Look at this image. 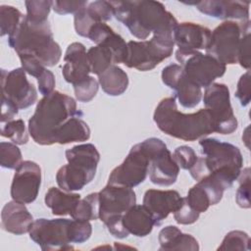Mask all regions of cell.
Listing matches in <instances>:
<instances>
[{"label":"cell","instance_id":"26","mask_svg":"<svg viewBox=\"0 0 251 251\" xmlns=\"http://www.w3.org/2000/svg\"><path fill=\"white\" fill-rule=\"evenodd\" d=\"M78 193L68 192L57 187H51L45 194V204L51 209L55 216L71 215L78 201L80 200Z\"/></svg>","mask_w":251,"mask_h":251},{"label":"cell","instance_id":"44","mask_svg":"<svg viewBox=\"0 0 251 251\" xmlns=\"http://www.w3.org/2000/svg\"><path fill=\"white\" fill-rule=\"evenodd\" d=\"M237 63L247 71L250 68V31L244 33L241 38Z\"/></svg>","mask_w":251,"mask_h":251},{"label":"cell","instance_id":"15","mask_svg":"<svg viewBox=\"0 0 251 251\" xmlns=\"http://www.w3.org/2000/svg\"><path fill=\"white\" fill-rule=\"evenodd\" d=\"M99 219L107 222L123 217L136 202L135 192L126 186L108 183L99 192Z\"/></svg>","mask_w":251,"mask_h":251},{"label":"cell","instance_id":"6","mask_svg":"<svg viewBox=\"0 0 251 251\" xmlns=\"http://www.w3.org/2000/svg\"><path fill=\"white\" fill-rule=\"evenodd\" d=\"M65 155L68 164L58 170L57 184L68 192L80 190L94 178L100 154L93 144L85 143L68 149Z\"/></svg>","mask_w":251,"mask_h":251},{"label":"cell","instance_id":"3","mask_svg":"<svg viewBox=\"0 0 251 251\" xmlns=\"http://www.w3.org/2000/svg\"><path fill=\"white\" fill-rule=\"evenodd\" d=\"M78 114L81 112L77 111L73 97L54 90L38 101L34 114L28 120V132L35 143L52 145L61 126Z\"/></svg>","mask_w":251,"mask_h":251},{"label":"cell","instance_id":"2","mask_svg":"<svg viewBox=\"0 0 251 251\" xmlns=\"http://www.w3.org/2000/svg\"><path fill=\"white\" fill-rule=\"evenodd\" d=\"M153 120L164 133L184 141H195L215 132V123L208 110L183 114L176 108V97L160 101L155 109Z\"/></svg>","mask_w":251,"mask_h":251},{"label":"cell","instance_id":"29","mask_svg":"<svg viewBox=\"0 0 251 251\" xmlns=\"http://www.w3.org/2000/svg\"><path fill=\"white\" fill-rule=\"evenodd\" d=\"M72 219L94 221L99 219V194L93 192L80 199L70 215Z\"/></svg>","mask_w":251,"mask_h":251},{"label":"cell","instance_id":"22","mask_svg":"<svg viewBox=\"0 0 251 251\" xmlns=\"http://www.w3.org/2000/svg\"><path fill=\"white\" fill-rule=\"evenodd\" d=\"M33 218L25 204L10 201L6 203L1 212V227L10 233L21 235L29 232Z\"/></svg>","mask_w":251,"mask_h":251},{"label":"cell","instance_id":"5","mask_svg":"<svg viewBox=\"0 0 251 251\" xmlns=\"http://www.w3.org/2000/svg\"><path fill=\"white\" fill-rule=\"evenodd\" d=\"M207 176L219 180L226 189L238 178L243 166L239 148L217 138H201L199 141Z\"/></svg>","mask_w":251,"mask_h":251},{"label":"cell","instance_id":"18","mask_svg":"<svg viewBox=\"0 0 251 251\" xmlns=\"http://www.w3.org/2000/svg\"><path fill=\"white\" fill-rule=\"evenodd\" d=\"M182 197L176 190L148 189L143 196V205L151 213L155 226L161 223L174 213L180 206Z\"/></svg>","mask_w":251,"mask_h":251},{"label":"cell","instance_id":"40","mask_svg":"<svg viewBox=\"0 0 251 251\" xmlns=\"http://www.w3.org/2000/svg\"><path fill=\"white\" fill-rule=\"evenodd\" d=\"M199 213L194 211L184 200L182 197V201L180 206L177 208L176 212H174L175 221L180 225H191L195 223L199 218Z\"/></svg>","mask_w":251,"mask_h":251},{"label":"cell","instance_id":"13","mask_svg":"<svg viewBox=\"0 0 251 251\" xmlns=\"http://www.w3.org/2000/svg\"><path fill=\"white\" fill-rule=\"evenodd\" d=\"M149 171V158L140 143L131 147L124 162L109 176L108 183L129 188L143 182Z\"/></svg>","mask_w":251,"mask_h":251},{"label":"cell","instance_id":"43","mask_svg":"<svg viewBox=\"0 0 251 251\" xmlns=\"http://www.w3.org/2000/svg\"><path fill=\"white\" fill-rule=\"evenodd\" d=\"M235 96L239 100L241 106H247L250 102V72L249 70L243 74L238 82Z\"/></svg>","mask_w":251,"mask_h":251},{"label":"cell","instance_id":"27","mask_svg":"<svg viewBox=\"0 0 251 251\" xmlns=\"http://www.w3.org/2000/svg\"><path fill=\"white\" fill-rule=\"evenodd\" d=\"M98 82L106 94L119 96L126 90L128 86V76L123 69L112 65L98 75Z\"/></svg>","mask_w":251,"mask_h":251},{"label":"cell","instance_id":"31","mask_svg":"<svg viewBox=\"0 0 251 251\" xmlns=\"http://www.w3.org/2000/svg\"><path fill=\"white\" fill-rule=\"evenodd\" d=\"M0 133L3 137L11 139L17 145H24L28 141V133L25 122L21 119L1 124Z\"/></svg>","mask_w":251,"mask_h":251},{"label":"cell","instance_id":"34","mask_svg":"<svg viewBox=\"0 0 251 251\" xmlns=\"http://www.w3.org/2000/svg\"><path fill=\"white\" fill-rule=\"evenodd\" d=\"M22 152L15 143H0V165L6 169H17L22 163Z\"/></svg>","mask_w":251,"mask_h":251},{"label":"cell","instance_id":"24","mask_svg":"<svg viewBox=\"0 0 251 251\" xmlns=\"http://www.w3.org/2000/svg\"><path fill=\"white\" fill-rule=\"evenodd\" d=\"M159 250H199L198 241L190 234L182 233L176 226H167L159 232Z\"/></svg>","mask_w":251,"mask_h":251},{"label":"cell","instance_id":"30","mask_svg":"<svg viewBox=\"0 0 251 251\" xmlns=\"http://www.w3.org/2000/svg\"><path fill=\"white\" fill-rule=\"evenodd\" d=\"M25 18L17 8L9 5L0 6V35H11Z\"/></svg>","mask_w":251,"mask_h":251},{"label":"cell","instance_id":"1","mask_svg":"<svg viewBox=\"0 0 251 251\" xmlns=\"http://www.w3.org/2000/svg\"><path fill=\"white\" fill-rule=\"evenodd\" d=\"M114 17L123 23L129 32L138 39H146L151 32L154 36L174 38L177 21L158 1H111Z\"/></svg>","mask_w":251,"mask_h":251},{"label":"cell","instance_id":"39","mask_svg":"<svg viewBox=\"0 0 251 251\" xmlns=\"http://www.w3.org/2000/svg\"><path fill=\"white\" fill-rule=\"evenodd\" d=\"M173 158L179 168L189 171L196 163L198 156L191 147L181 145L175 149L173 153Z\"/></svg>","mask_w":251,"mask_h":251},{"label":"cell","instance_id":"23","mask_svg":"<svg viewBox=\"0 0 251 251\" xmlns=\"http://www.w3.org/2000/svg\"><path fill=\"white\" fill-rule=\"evenodd\" d=\"M123 224L128 234L137 237L148 235L155 226L154 219L148 209L142 205H133L123 216Z\"/></svg>","mask_w":251,"mask_h":251},{"label":"cell","instance_id":"7","mask_svg":"<svg viewBox=\"0 0 251 251\" xmlns=\"http://www.w3.org/2000/svg\"><path fill=\"white\" fill-rule=\"evenodd\" d=\"M250 31V21H226L218 25L212 32L206 54L211 55L224 65L237 63L241 38Z\"/></svg>","mask_w":251,"mask_h":251},{"label":"cell","instance_id":"19","mask_svg":"<svg viewBox=\"0 0 251 251\" xmlns=\"http://www.w3.org/2000/svg\"><path fill=\"white\" fill-rule=\"evenodd\" d=\"M198 11L209 17L220 20L234 19L240 22L249 21L248 1H227V0H205L192 3Z\"/></svg>","mask_w":251,"mask_h":251},{"label":"cell","instance_id":"20","mask_svg":"<svg viewBox=\"0 0 251 251\" xmlns=\"http://www.w3.org/2000/svg\"><path fill=\"white\" fill-rule=\"evenodd\" d=\"M64 61L63 76L67 82L73 85L86 78L91 73L87 52L80 42H73L68 46Z\"/></svg>","mask_w":251,"mask_h":251},{"label":"cell","instance_id":"35","mask_svg":"<svg viewBox=\"0 0 251 251\" xmlns=\"http://www.w3.org/2000/svg\"><path fill=\"white\" fill-rule=\"evenodd\" d=\"M250 237L241 230H231L224 238L218 250H249Z\"/></svg>","mask_w":251,"mask_h":251},{"label":"cell","instance_id":"37","mask_svg":"<svg viewBox=\"0 0 251 251\" xmlns=\"http://www.w3.org/2000/svg\"><path fill=\"white\" fill-rule=\"evenodd\" d=\"M88 15L96 23H105L114 16V9L111 1H94L86 6Z\"/></svg>","mask_w":251,"mask_h":251},{"label":"cell","instance_id":"11","mask_svg":"<svg viewBox=\"0 0 251 251\" xmlns=\"http://www.w3.org/2000/svg\"><path fill=\"white\" fill-rule=\"evenodd\" d=\"M72 220L37 219L29 230L30 239L43 251L71 250Z\"/></svg>","mask_w":251,"mask_h":251},{"label":"cell","instance_id":"10","mask_svg":"<svg viewBox=\"0 0 251 251\" xmlns=\"http://www.w3.org/2000/svg\"><path fill=\"white\" fill-rule=\"evenodd\" d=\"M176 59L185 75L200 87H208L214 80L225 75L226 66L216 58L200 51H176Z\"/></svg>","mask_w":251,"mask_h":251},{"label":"cell","instance_id":"17","mask_svg":"<svg viewBox=\"0 0 251 251\" xmlns=\"http://www.w3.org/2000/svg\"><path fill=\"white\" fill-rule=\"evenodd\" d=\"M162 81L175 90L179 104L184 108H194L202 98L201 87L192 82L184 74L180 65L171 64L162 71Z\"/></svg>","mask_w":251,"mask_h":251},{"label":"cell","instance_id":"14","mask_svg":"<svg viewBox=\"0 0 251 251\" xmlns=\"http://www.w3.org/2000/svg\"><path fill=\"white\" fill-rule=\"evenodd\" d=\"M1 88L2 100L8 101L19 110L30 107L37 100L36 89L27 80L23 68L10 72L1 70Z\"/></svg>","mask_w":251,"mask_h":251},{"label":"cell","instance_id":"45","mask_svg":"<svg viewBox=\"0 0 251 251\" xmlns=\"http://www.w3.org/2000/svg\"><path fill=\"white\" fill-rule=\"evenodd\" d=\"M37 83H38V90L43 96L53 92L55 87V76L53 73L46 69L42 73V75L37 78Z\"/></svg>","mask_w":251,"mask_h":251},{"label":"cell","instance_id":"42","mask_svg":"<svg viewBox=\"0 0 251 251\" xmlns=\"http://www.w3.org/2000/svg\"><path fill=\"white\" fill-rule=\"evenodd\" d=\"M19 58L21 60L22 68L25 70V72L35 78H38L46 70V67H44L36 58L32 56L21 55Z\"/></svg>","mask_w":251,"mask_h":251},{"label":"cell","instance_id":"28","mask_svg":"<svg viewBox=\"0 0 251 251\" xmlns=\"http://www.w3.org/2000/svg\"><path fill=\"white\" fill-rule=\"evenodd\" d=\"M87 57L91 73L99 75L112 65H115L114 55L111 49L105 44H98L87 51Z\"/></svg>","mask_w":251,"mask_h":251},{"label":"cell","instance_id":"16","mask_svg":"<svg viewBox=\"0 0 251 251\" xmlns=\"http://www.w3.org/2000/svg\"><path fill=\"white\" fill-rule=\"evenodd\" d=\"M41 184V169L32 161H23L16 169L11 184V197L14 201L32 203L39 192Z\"/></svg>","mask_w":251,"mask_h":251},{"label":"cell","instance_id":"38","mask_svg":"<svg viewBox=\"0 0 251 251\" xmlns=\"http://www.w3.org/2000/svg\"><path fill=\"white\" fill-rule=\"evenodd\" d=\"M239 187L235 194V201L237 205L243 209L250 208V169L245 168L241 170L239 176Z\"/></svg>","mask_w":251,"mask_h":251},{"label":"cell","instance_id":"9","mask_svg":"<svg viewBox=\"0 0 251 251\" xmlns=\"http://www.w3.org/2000/svg\"><path fill=\"white\" fill-rule=\"evenodd\" d=\"M149 158V178L152 183L160 186L174 184L179 174V167L173 158L163 140L150 137L140 142Z\"/></svg>","mask_w":251,"mask_h":251},{"label":"cell","instance_id":"36","mask_svg":"<svg viewBox=\"0 0 251 251\" xmlns=\"http://www.w3.org/2000/svg\"><path fill=\"white\" fill-rule=\"evenodd\" d=\"M99 82L93 76L88 75L74 85L75 96L80 102H89L97 94Z\"/></svg>","mask_w":251,"mask_h":251},{"label":"cell","instance_id":"32","mask_svg":"<svg viewBox=\"0 0 251 251\" xmlns=\"http://www.w3.org/2000/svg\"><path fill=\"white\" fill-rule=\"evenodd\" d=\"M184 200L194 211L198 212L199 214L206 212L212 205V201L208 192L199 182H197L188 190Z\"/></svg>","mask_w":251,"mask_h":251},{"label":"cell","instance_id":"12","mask_svg":"<svg viewBox=\"0 0 251 251\" xmlns=\"http://www.w3.org/2000/svg\"><path fill=\"white\" fill-rule=\"evenodd\" d=\"M205 109L215 123V132L230 134L237 128V120L230 105L229 90L224 83L214 82L206 87L203 97Z\"/></svg>","mask_w":251,"mask_h":251},{"label":"cell","instance_id":"4","mask_svg":"<svg viewBox=\"0 0 251 251\" xmlns=\"http://www.w3.org/2000/svg\"><path fill=\"white\" fill-rule=\"evenodd\" d=\"M8 43L19 56H32L44 67H54L62 56V50L53 38L49 23L34 24L25 16L19 27L9 35Z\"/></svg>","mask_w":251,"mask_h":251},{"label":"cell","instance_id":"21","mask_svg":"<svg viewBox=\"0 0 251 251\" xmlns=\"http://www.w3.org/2000/svg\"><path fill=\"white\" fill-rule=\"evenodd\" d=\"M211 37V30L198 24H177L174 30V41L180 51H199L206 49Z\"/></svg>","mask_w":251,"mask_h":251},{"label":"cell","instance_id":"25","mask_svg":"<svg viewBox=\"0 0 251 251\" xmlns=\"http://www.w3.org/2000/svg\"><path fill=\"white\" fill-rule=\"evenodd\" d=\"M82 113L69 119L57 131L55 143L69 144L72 142L86 141L90 137V128L81 119Z\"/></svg>","mask_w":251,"mask_h":251},{"label":"cell","instance_id":"33","mask_svg":"<svg viewBox=\"0 0 251 251\" xmlns=\"http://www.w3.org/2000/svg\"><path fill=\"white\" fill-rule=\"evenodd\" d=\"M26 19L34 24H43L48 22V15L52 8V1H25Z\"/></svg>","mask_w":251,"mask_h":251},{"label":"cell","instance_id":"8","mask_svg":"<svg viewBox=\"0 0 251 251\" xmlns=\"http://www.w3.org/2000/svg\"><path fill=\"white\" fill-rule=\"evenodd\" d=\"M174 46V38L154 35L150 40L128 41L124 64L141 72L151 71L173 54Z\"/></svg>","mask_w":251,"mask_h":251},{"label":"cell","instance_id":"41","mask_svg":"<svg viewBox=\"0 0 251 251\" xmlns=\"http://www.w3.org/2000/svg\"><path fill=\"white\" fill-rule=\"evenodd\" d=\"M87 4V1H52V9L59 15L75 14Z\"/></svg>","mask_w":251,"mask_h":251}]
</instances>
